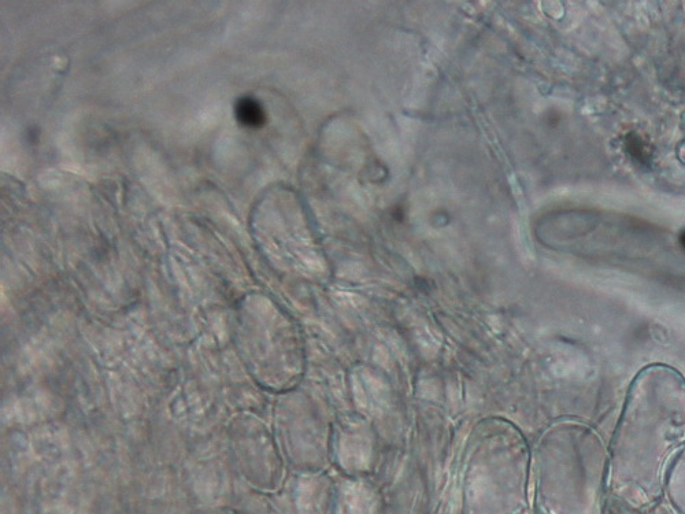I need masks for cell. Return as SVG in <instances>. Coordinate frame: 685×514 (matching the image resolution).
I'll list each match as a JSON object with an SVG mask.
<instances>
[{
  "mask_svg": "<svg viewBox=\"0 0 685 514\" xmlns=\"http://www.w3.org/2000/svg\"><path fill=\"white\" fill-rule=\"evenodd\" d=\"M236 120L246 128H261L266 122V113L261 103L255 101L253 98L239 99L235 106Z\"/></svg>",
  "mask_w": 685,
  "mask_h": 514,
  "instance_id": "1",
  "label": "cell"
}]
</instances>
